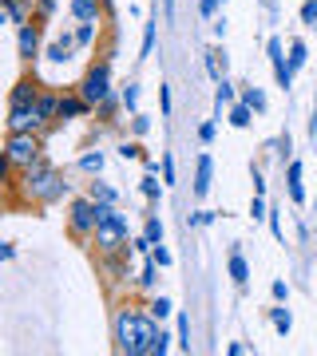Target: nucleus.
Wrapping results in <instances>:
<instances>
[{"label":"nucleus","instance_id":"obj_1","mask_svg":"<svg viewBox=\"0 0 317 356\" xmlns=\"http://www.w3.org/2000/svg\"><path fill=\"white\" fill-rule=\"evenodd\" d=\"M8 194L24 206H52V202H60V198L72 194V182L48 159H40V163L16 170V178H8Z\"/></svg>","mask_w":317,"mask_h":356},{"label":"nucleus","instance_id":"obj_2","mask_svg":"<svg viewBox=\"0 0 317 356\" xmlns=\"http://www.w3.org/2000/svg\"><path fill=\"white\" fill-rule=\"evenodd\" d=\"M155 332H159V321L151 317V309H115L111 317V337H115V353L123 356H147Z\"/></svg>","mask_w":317,"mask_h":356},{"label":"nucleus","instance_id":"obj_3","mask_svg":"<svg viewBox=\"0 0 317 356\" xmlns=\"http://www.w3.org/2000/svg\"><path fill=\"white\" fill-rule=\"evenodd\" d=\"M95 210H100V226H95V250H100V257H111V254H135L131 250V222H127V214L119 210V206L111 202H95Z\"/></svg>","mask_w":317,"mask_h":356},{"label":"nucleus","instance_id":"obj_4","mask_svg":"<svg viewBox=\"0 0 317 356\" xmlns=\"http://www.w3.org/2000/svg\"><path fill=\"white\" fill-rule=\"evenodd\" d=\"M4 159H8L16 170H24V166L44 159V139H40L36 131H8V135H4Z\"/></svg>","mask_w":317,"mask_h":356},{"label":"nucleus","instance_id":"obj_5","mask_svg":"<svg viewBox=\"0 0 317 356\" xmlns=\"http://www.w3.org/2000/svg\"><path fill=\"white\" fill-rule=\"evenodd\" d=\"M76 91L91 103V107H100L107 95H115V88H111V56H103L100 64H91L88 72H84V79L76 83Z\"/></svg>","mask_w":317,"mask_h":356},{"label":"nucleus","instance_id":"obj_6","mask_svg":"<svg viewBox=\"0 0 317 356\" xmlns=\"http://www.w3.org/2000/svg\"><path fill=\"white\" fill-rule=\"evenodd\" d=\"M95 226H100L95 198H91V194L72 198V206H68V229H72V238H76V242H91V238H95Z\"/></svg>","mask_w":317,"mask_h":356},{"label":"nucleus","instance_id":"obj_7","mask_svg":"<svg viewBox=\"0 0 317 356\" xmlns=\"http://www.w3.org/2000/svg\"><path fill=\"white\" fill-rule=\"evenodd\" d=\"M52 123L40 115L36 103H8V119H4V131H36L44 135Z\"/></svg>","mask_w":317,"mask_h":356},{"label":"nucleus","instance_id":"obj_8","mask_svg":"<svg viewBox=\"0 0 317 356\" xmlns=\"http://www.w3.org/2000/svg\"><path fill=\"white\" fill-rule=\"evenodd\" d=\"M40 32L44 28L36 24V20H28V24H20V32H16V51H20V60H36V56H44V48H40Z\"/></svg>","mask_w":317,"mask_h":356},{"label":"nucleus","instance_id":"obj_9","mask_svg":"<svg viewBox=\"0 0 317 356\" xmlns=\"http://www.w3.org/2000/svg\"><path fill=\"white\" fill-rule=\"evenodd\" d=\"M95 111V107H91L88 99H84V95H79L76 88H68L60 95V123H72V119H84V115H91Z\"/></svg>","mask_w":317,"mask_h":356},{"label":"nucleus","instance_id":"obj_10","mask_svg":"<svg viewBox=\"0 0 317 356\" xmlns=\"http://www.w3.org/2000/svg\"><path fill=\"white\" fill-rule=\"evenodd\" d=\"M76 48H79V44H76V32H60V36H56L48 48H44V60H52V64H68Z\"/></svg>","mask_w":317,"mask_h":356},{"label":"nucleus","instance_id":"obj_11","mask_svg":"<svg viewBox=\"0 0 317 356\" xmlns=\"http://www.w3.org/2000/svg\"><path fill=\"white\" fill-rule=\"evenodd\" d=\"M210 182H215V159L210 154H199V163H194V198H206L210 194Z\"/></svg>","mask_w":317,"mask_h":356},{"label":"nucleus","instance_id":"obj_12","mask_svg":"<svg viewBox=\"0 0 317 356\" xmlns=\"http://www.w3.org/2000/svg\"><path fill=\"white\" fill-rule=\"evenodd\" d=\"M68 13L76 24H84V20H103L107 8H103V0H68Z\"/></svg>","mask_w":317,"mask_h":356},{"label":"nucleus","instance_id":"obj_13","mask_svg":"<svg viewBox=\"0 0 317 356\" xmlns=\"http://www.w3.org/2000/svg\"><path fill=\"white\" fill-rule=\"evenodd\" d=\"M40 91H44V88H40L36 79L24 76V79H16V83H13V91H8V103H36Z\"/></svg>","mask_w":317,"mask_h":356},{"label":"nucleus","instance_id":"obj_14","mask_svg":"<svg viewBox=\"0 0 317 356\" xmlns=\"http://www.w3.org/2000/svg\"><path fill=\"white\" fill-rule=\"evenodd\" d=\"M286 186H290V202H293V206H305V186H302V163H297V159H290V166H286Z\"/></svg>","mask_w":317,"mask_h":356},{"label":"nucleus","instance_id":"obj_15","mask_svg":"<svg viewBox=\"0 0 317 356\" xmlns=\"http://www.w3.org/2000/svg\"><path fill=\"white\" fill-rule=\"evenodd\" d=\"M0 8H4V20L16 24V28L32 20V4H28V0H0Z\"/></svg>","mask_w":317,"mask_h":356},{"label":"nucleus","instance_id":"obj_16","mask_svg":"<svg viewBox=\"0 0 317 356\" xmlns=\"http://www.w3.org/2000/svg\"><path fill=\"white\" fill-rule=\"evenodd\" d=\"M60 95L63 91H40V99H36V107H40V115H44V119H48L52 127H56V123H60Z\"/></svg>","mask_w":317,"mask_h":356},{"label":"nucleus","instance_id":"obj_17","mask_svg":"<svg viewBox=\"0 0 317 356\" xmlns=\"http://www.w3.org/2000/svg\"><path fill=\"white\" fill-rule=\"evenodd\" d=\"M226 273H230V281H234L238 289H246V281H250V261L242 257V250H234V254H230V261H226Z\"/></svg>","mask_w":317,"mask_h":356},{"label":"nucleus","instance_id":"obj_18","mask_svg":"<svg viewBox=\"0 0 317 356\" xmlns=\"http://www.w3.org/2000/svg\"><path fill=\"white\" fill-rule=\"evenodd\" d=\"M254 115H258V111H254V107H250V103H230V115H226V119H230V127H238V131H246V127H250V123H254Z\"/></svg>","mask_w":317,"mask_h":356},{"label":"nucleus","instance_id":"obj_19","mask_svg":"<svg viewBox=\"0 0 317 356\" xmlns=\"http://www.w3.org/2000/svg\"><path fill=\"white\" fill-rule=\"evenodd\" d=\"M88 194L95 198V202H111V206H119V191H115L111 182H100V175L88 182Z\"/></svg>","mask_w":317,"mask_h":356},{"label":"nucleus","instance_id":"obj_20","mask_svg":"<svg viewBox=\"0 0 317 356\" xmlns=\"http://www.w3.org/2000/svg\"><path fill=\"white\" fill-rule=\"evenodd\" d=\"M206 72H210V79H226V51L222 48H206Z\"/></svg>","mask_w":317,"mask_h":356},{"label":"nucleus","instance_id":"obj_21","mask_svg":"<svg viewBox=\"0 0 317 356\" xmlns=\"http://www.w3.org/2000/svg\"><path fill=\"white\" fill-rule=\"evenodd\" d=\"M139 191H143V198H147V202H163V191H167V182H155V170H147V175L139 178Z\"/></svg>","mask_w":317,"mask_h":356},{"label":"nucleus","instance_id":"obj_22","mask_svg":"<svg viewBox=\"0 0 317 356\" xmlns=\"http://www.w3.org/2000/svg\"><path fill=\"white\" fill-rule=\"evenodd\" d=\"M103 163H107V154L103 151H84L79 154V170H84V175H103Z\"/></svg>","mask_w":317,"mask_h":356},{"label":"nucleus","instance_id":"obj_23","mask_svg":"<svg viewBox=\"0 0 317 356\" xmlns=\"http://www.w3.org/2000/svg\"><path fill=\"white\" fill-rule=\"evenodd\" d=\"M270 321H274V329H278L281 337H290V329H293V317H290V309H286V301H278V305L270 309Z\"/></svg>","mask_w":317,"mask_h":356},{"label":"nucleus","instance_id":"obj_24","mask_svg":"<svg viewBox=\"0 0 317 356\" xmlns=\"http://www.w3.org/2000/svg\"><path fill=\"white\" fill-rule=\"evenodd\" d=\"M100 40V20H84V24H76V44L79 48H91Z\"/></svg>","mask_w":317,"mask_h":356},{"label":"nucleus","instance_id":"obj_25","mask_svg":"<svg viewBox=\"0 0 317 356\" xmlns=\"http://www.w3.org/2000/svg\"><path fill=\"white\" fill-rule=\"evenodd\" d=\"M155 36H159V16H151L147 24H143V48H139V60H147L155 51Z\"/></svg>","mask_w":317,"mask_h":356},{"label":"nucleus","instance_id":"obj_26","mask_svg":"<svg viewBox=\"0 0 317 356\" xmlns=\"http://www.w3.org/2000/svg\"><path fill=\"white\" fill-rule=\"evenodd\" d=\"M159 261H155V257H147V261H143V273L135 281H139V289H155V285H159Z\"/></svg>","mask_w":317,"mask_h":356},{"label":"nucleus","instance_id":"obj_27","mask_svg":"<svg viewBox=\"0 0 317 356\" xmlns=\"http://www.w3.org/2000/svg\"><path fill=\"white\" fill-rule=\"evenodd\" d=\"M238 99H242V103H250V107H254L258 115L266 111V91H262V88H254V83H246V88H242Z\"/></svg>","mask_w":317,"mask_h":356},{"label":"nucleus","instance_id":"obj_28","mask_svg":"<svg viewBox=\"0 0 317 356\" xmlns=\"http://www.w3.org/2000/svg\"><path fill=\"white\" fill-rule=\"evenodd\" d=\"M119 107H123V95H107V99H103L100 107H95V119H103V123H111V115L119 111Z\"/></svg>","mask_w":317,"mask_h":356},{"label":"nucleus","instance_id":"obj_29","mask_svg":"<svg viewBox=\"0 0 317 356\" xmlns=\"http://www.w3.org/2000/svg\"><path fill=\"white\" fill-rule=\"evenodd\" d=\"M147 309H151V317H155V321H167V317H171V313H175V301H171V297H163V293H159V297H155V301H151V305H147Z\"/></svg>","mask_w":317,"mask_h":356},{"label":"nucleus","instance_id":"obj_30","mask_svg":"<svg viewBox=\"0 0 317 356\" xmlns=\"http://www.w3.org/2000/svg\"><path fill=\"white\" fill-rule=\"evenodd\" d=\"M171 341H175V337H171V332H155V341H151V348H147V356H167L171 353Z\"/></svg>","mask_w":317,"mask_h":356},{"label":"nucleus","instance_id":"obj_31","mask_svg":"<svg viewBox=\"0 0 317 356\" xmlns=\"http://www.w3.org/2000/svg\"><path fill=\"white\" fill-rule=\"evenodd\" d=\"M305 60H309V51H305V40H290V67L297 72V67H305Z\"/></svg>","mask_w":317,"mask_h":356},{"label":"nucleus","instance_id":"obj_32","mask_svg":"<svg viewBox=\"0 0 317 356\" xmlns=\"http://www.w3.org/2000/svg\"><path fill=\"white\" fill-rule=\"evenodd\" d=\"M143 234H147L155 245H159V242H163V218H159V214H147V222H143Z\"/></svg>","mask_w":317,"mask_h":356},{"label":"nucleus","instance_id":"obj_33","mask_svg":"<svg viewBox=\"0 0 317 356\" xmlns=\"http://www.w3.org/2000/svg\"><path fill=\"white\" fill-rule=\"evenodd\" d=\"M119 95H123V111H131V115L139 111V83H127Z\"/></svg>","mask_w":317,"mask_h":356},{"label":"nucleus","instance_id":"obj_34","mask_svg":"<svg viewBox=\"0 0 317 356\" xmlns=\"http://www.w3.org/2000/svg\"><path fill=\"white\" fill-rule=\"evenodd\" d=\"M178 348H183V353H190V317L187 313H178Z\"/></svg>","mask_w":317,"mask_h":356},{"label":"nucleus","instance_id":"obj_35","mask_svg":"<svg viewBox=\"0 0 317 356\" xmlns=\"http://www.w3.org/2000/svg\"><path fill=\"white\" fill-rule=\"evenodd\" d=\"M250 218L254 222H266L270 210H266V194H254V202H250Z\"/></svg>","mask_w":317,"mask_h":356},{"label":"nucleus","instance_id":"obj_36","mask_svg":"<svg viewBox=\"0 0 317 356\" xmlns=\"http://www.w3.org/2000/svg\"><path fill=\"white\" fill-rule=\"evenodd\" d=\"M215 210H194V214H187V226H210L215 222Z\"/></svg>","mask_w":317,"mask_h":356},{"label":"nucleus","instance_id":"obj_37","mask_svg":"<svg viewBox=\"0 0 317 356\" xmlns=\"http://www.w3.org/2000/svg\"><path fill=\"white\" fill-rule=\"evenodd\" d=\"M131 250H135V254H139V257H151L155 242H151V238H147V234H139V238H131Z\"/></svg>","mask_w":317,"mask_h":356},{"label":"nucleus","instance_id":"obj_38","mask_svg":"<svg viewBox=\"0 0 317 356\" xmlns=\"http://www.w3.org/2000/svg\"><path fill=\"white\" fill-rule=\"evenodd\" d=\"M215 135H218V123H215V119H206L203 127H199V143H203V147H210V143H215Z\"/></svg>","mask_w":317,"mask_h":356},{"label":"nucleus","instance_id":"obj_39","mask_svg":"<svg viewBox=\"0 0 317 356\" xmlns=\"http://www.w3.org/2000/svg\"><path fill=\"white\" fill-rule=\"evenodd\" d=\"M119 159H143V147L139 143H131V139H123L119 143Z\"/></svg>","mask_w":317,"mask_h":356},{"label":"nucleus","instance_id":"obj_40","mask_svg":"<svg viewBox=\"0 0 317 356\" xmlns=\"http://www.w3.org/2000/svg\"><path fill=\"white\" fill-rule=\"evenodd\" d=\"M131 131H135V135H139V139H143V135L151 131V119H147V115H139V111H135V115H131Z\"/></svg>","mask_w":317,"mask_h":356},{"label":"nucleus","instance_id":"obj_41","mask_svg":"<svg viewBox=\"0 0 317 356\" xmlns=\"http://www.w3.org/2000/svg\"><path fill=\"white\" fill-rule=\"evenodd\" d=\"M151 257H155V261H159V266H163V269H171V261H175V257H171V250H167L163 242H159V245H155V250H151Z\"/></svg>","mask_w":317,"mask_h":356},{"label":"nucleus","instance_id":"obj_42","mask_svg":"<svg viewBox=\"0 0 317 356\" xmlns=\"http://www.w3.org/2000/svg\"><path fill=\"white\" fill-rule=\"evenodd\" d=\"M302 24H309V28L317 24V0H305L302 4Z\"/></svg>","mask_w":317,"mask_h":356},{"label":"nucleus","instance_id":"obj_43","mask_svg":"<svg viewBox=\"0 0 317 356\" xmlns=\"http://www.w3.org/2000/svg\"><path fill=\"white\" fill-rule=\"evenodd\" d=\"M56 4H60V0H36V20H48V16L56 13Z\"/></svg>","mask_w":317,"mask_h":356},{"label":"nucleus","instance_id":"obj_44","mask_svg":"<svg viewBox=\"0 0 317 356\" xmlns=\"http://www.w3.org/2000/svg\"><path fill=\"white\" fill-rule=\"evenodd\" d=\"M159 166H163V182H167V186H175V159L163 154V163H159Z\"/></svg>","mask_w":317,"mask_h":356},{"label":"nucleus","instance_id":"obj_45","mask_svg":"<svg viewBox=\"0 0 317 356\" xmlns=\"http://www.w3.org/2000/svg\"><path fill=\"white\" fill-rule=\"evenodd\" d=\"M199 16H203V20H215L218 16V0H199Z\"/></svg>","mask_w":317,"mask_h":356},{"label":"nucleus","instance_id":"obj_46","mask_svg":"<svg viewBox=\"0 0 317 356\" xmlns=\"http://www.w3.org/2000/svg\"><path fill=\"white\" fill-rule=\"evenodd\" d=\"M270 293H274V301H290V285H286V281H274V285H270Z\"/></svg>","mask_w":317,"mask_h":356},{"label":"nucleus","instance_id":"obj_47","mask_svg":"<svg viewBox=\"0 0 317 356\" xmlns=\"http://www.w3.org/2000/svg\"><path fill=\"white\" fill-rule=\"evenodd\" d=\"M270 229H274V238H278V242H286V229H281V218H278V210H270Z\"/></svg>","mask_w":317,"mask_h":356},{"label":"nucleus","instance_id":"obj_48","mask_svg":"<svg viewBox=\"0 0 317 356\" xmlns=\"http://www.w3.org/2000/svg\"><path fill=\"white\" fill-rule=\"evenodd\" d=\"M159 103H163V115H171V83H159Z\"/></svg>","mask_w":317,"mask_h":356},{"label":"nucleus","instance_id":"obj_49","mask_svg":"<svg viewBox=\"0 0 317 356\" xmlns=\"http://www.w3.org/2000/svg\"><path fill=\"white\" fill-rule=\"evenodd\" d=\"M13 257H16V245L4 242V245H0V261H13Z\"/></svg>","mask_w":317,"mask_h":356},{"label":"nucleus","instance_id":"obj_50","mask_svg":"<svg viewBox=\"0 0 317 356\" xmlns=\"http://www.w3.org/2000/svg\"><path fill=\"white\" fill-rule=\"evenodd\" d=\"M254 194H266V178H262V170H254Z\"/></svg>","mask_w":317,"mask_h":356},{"label":"nucleus","instance_id":"obj_51","mask_svg":"<svg viewBox=\"0 0 317 356\" xmlns=\"http://www.w3.org/2000/svg\"><path fill=\"white\" fill-rule=\"evenodd\" d=\"M210 28H215V40L226 36V20H218V16H215V20H210Z\"/></svg>","mask_w":317,"mask_h":356},{"label":"nucleus","instance_id":"obj_52","mask_svg":"<svg viewBox=\"0 0 317 356\" xmlns=\"http://www.w3.org/2000/svg\"><path fill=\"white\" fill-rule=\"evenodd\" d=\"M278 154H286V159H290V135H281V139H278Z\"/></svg>","mask_w":317,"mask_h":356},{"label":"nucleus","instance_id":"obj_53","mask_svg":"<svg viewBox=\"0 0 317 356\" xmlns=\"http://www.w3.org/2000/svg\"><path fill=\"white\" fill-rule=\"evenodd\" d=\"M163 16L167 20H175V0H163Z\"/></svg>","mask_w":317,"mask_h":356}]
</instances>
